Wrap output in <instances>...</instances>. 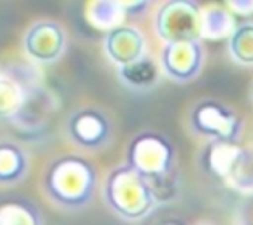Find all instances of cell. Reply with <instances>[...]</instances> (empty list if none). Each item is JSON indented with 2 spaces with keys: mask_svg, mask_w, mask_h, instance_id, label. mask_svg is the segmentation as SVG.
Listing matches in <instances>:
<instances>
[{
  "mask_svg": "<svg viewBox=\"0 0 253 225\" xmlns=\"http://www.w3.org/2000/svg\"><path fill=\"white\" fill-rule=\"evenodd\" d=\"M97 182V170L89 160L67 154L49 164L43 176V191L55 205L75 211L89 205Z\"/></svg>",
  "mask_w": 253,
  "mask_h": 225,
  "instance_id": "6da1fadb",
  "label": "cell"
},
{
  "mask_svg": "<svg viewBox=\"0 0 253 225\" xmlns=\"http://www.w3.org/2000/svg\"><path fill=\"white\" fill-rule=\"evenodd\" d=\"M103 201L111 213L123 221H140L158 207L148 182L132 172L126 164L115 166L105 176Z\"/></svg>",
  "mask_w": 253,
  "mask_h": 225,
  "instance_id": "7a4b0ae2",
  "label": "cell"
},
{
  "mask_svg": "<svg viewBox=\"0 0 253 225\" xmlns=\"http://www.w3.org/2000/svg\"><path fill=\"white\" fill-rule=\"evenodd\" d=\"M125 164L142 180L152 182L176 170V150L174 144L158 132H138L126 146Z\"/></svg>",
  "mask_w": 253,
  "mask_h": 225,
  "instance_id": "3957f363",
  "label": "cell"
},
{
  "mask_svg": "<svg viewBox=\"0 0 253 225\" xmlns=\"http://www.w3.org/2000/svg\"><path fill=\"white\" fill-rule=\"evenodd\" d=\"M154 32L162 43L202 41V8L190 0H170L154 14Z\"/></svg>",
  "mask_w": 253,
  "mask_h": 225,
  "instance_id": "277c9868",
  "label": "cell"
},
{
  "mask_svg": "<svg viewBox=\"0 0 253 225\" xmlns=\"http://www.w3.org/2000/svg\"><path fill=\"white\" fill-rule=\"evenodd\" d=\"M190 128L206 140L239 142L243 122L227 105L213 99H204L198 101L190 111Z\"/></svg>",
  "mask_w": 253,
  "mask_h": 225,
  "instance_id": "5b68a950",
  "label": "cell"
},
{
  "mask_svg": "<svg viewBox=\"0 0 253 225\" xmlns=\"http://www.w3.org/2000/svg\"><path fill=\"white\" fill-rule=\"evenodd\" d=\"M206 59V49L202 41H178V43H162L158 65L162 75H166L174 83H190L194 81Z\"/></svg>",
  "mask_w": 253,
  "mask_h": 225,
  "instance_id": "8992f818",
  "label": "cell"
},
{
  "mask_svg": "<svg viewBox=\"0 0 253 225\" xmlns=\"http://www.w3.org/2000/svg\"><path fill=\"white\" fill-rule=\"evenodd\" d=\"M65 30L51 20L32 24L24 34V53L36 63H53L65 51Z\"/></svg>",
  "mask_w": 253,
  "mask_h": 225,
  "instance_id": "52a82bcc",
  "label": "cell"
},
{
  "mask_svg": "<svg viewBox=\"0 0 253 225\" xmlns=\"http://www.w3.org/2000/svg\"><path fill=\"white\" fill-rule=\"evenodd\" d=\"M67 134L71 142L85 150H99L103 148L113 134L111 120L95 107H81L77 109L67 120Z\"/></svg>",
  "mask_w": 253,
  "mask_h": 225,
  "instance_id": "ba28073f",
  "label": "cell"
},
{
  "mask_svg": "<svg viewBox=\"0 0 253 225\" xmlns=\"http://www.w3.org/2000/svg\"><path fill=\"white\" fill-rule=\"evenodd\" d=\"M24 71L16 65L0 71V118L16 120L30 103L36 85L30 83V77L24 75Z\"/></svg>",
  "mask_w": 253,
  "mask_h": 225,
  "instance_id": "9c48e42d",
  "label": "cell"
},
{
  "mask_svg": "<svg viewBox=\"0 0 253 225\" xmlns=\"http://www.w3.org/2000/svg\"><path fill=\"white\" fill-rule=\"evenodd\" d=\"M103 49L113 63L123 67L146 55V39L138 28L130 24H123V26H117L105 32Z\"/></svg>",
  "mask_w": 253,
  "mask_h": 225,
  "instance_id": "30bf717a",
  "label": "cell"
},
{
  "mask_svg": "<svg viewBox=\"0 0 253 225\" xmlns=\"http://www.w3.org/2000/svg\"><path fill=\"white\" fill-rule=\"evenodd\" d=\"M241 148H243L241 142L208 140L206 148L202 150V158H200L202 170L208 176L225 182L233 164H235V160H237V156L241 154Z\"/></svg>",
  "mask_w": 253,
  "mask_h": 225,
  "instance_id": "8fae6325",
  "label": "cell"
},
{
  "mask_svg": "<svg viewBox=\"0 0 253 225\" xmlns=\"http://www.w3.org/2000/svg\"><path fill=\"white\" fill-rule=\"evenodd\" d=\"M117 75H119V81L126 89L142 93V91H150L158 85L162 71H160V65L156 59H152L150 55H144L130 65L119 67Z\"/></svg>",
  "mask_w": 253,
  "mask_h": 225,
  "instance_id": "7c38bea8",
  "label": "cell"
},
{
  "mask_svg": "<svg viewBox=\"0 0 253 225\" xmlns=\"http://www.w3.org/2000/svg\"><path fill=\"white\" fill-rule=\"evenodd\" d=\"M28 154L22 146L10 140H0V186H12L28 174Z\"/></svg>",
  "mask_w": 253,
  "mask_h": 225,
  "instance_id": "4fadbf2b",
  "label": "cell"
},
{
  "mask_svg": "<svg viewBox=\"0 0 253 225\" xmlns=\"http://www.w3.org/2000/svg\"><path fill=\"white\" fill-rule=\"evenodd\" d=\"M237 22L235 16L223 6H210L208 10H202V39H223L233 34Z\"/></svg>",
  "mask_w": 253,
  "mask_h": 225,
  "instance_id": "5bb4252c",
  "label": "cell"
},
{
  "mask_svg": "<svg viewBox=\"0 0 253 225\" xmlns=\"http://www.w3.org/2000/svg\"><path fill=\"white\" fill-rule=\"evenodd\" d=\"M227 53L237 65H253V22H241L235 26L227 39Z\"/></svg>",
  "mask_w": 253,
  "mask_h": 225,
  "instance_id": "9a60e30c",
  "label": "cell"
},
{
  "mask_svg": "<svg viewBox=\"0 0 253 225\" xmlns=\"http://www.w3.org/2000/svg\"><path fill=\"white\" fill-rule=\"evenodd\" d=\"M87 18L95 28L109 32L117 26H123L126 14H125L123 4L119 0H97V2L89 4Z\"/></svg>",
  "mask_w": 253,
  "mask_h": 225,
  "instance_id": "2e32d148",
  "label": "cell"
},
{
  "mask_svg": "<svg viewBox=\"0 0 253 225\" xmlns=\"http://www.w3.org/2000/svg\"><path fill=\"white\" fill-rule=\"evenodd\" d=\"M225 184L235 191L253 195V148L251 146L241 148V154L237 156Z\"/></svg>",
  "mask_w": 253,
  "mask_h": 225,
  "instance_id": "e0dca14e",
  "label": "cell"
},
{
  "mask_svg": "<svg viewBox=\"0 0 253 225\" xmlns=\"http://www.w3.org/2000/svg\"><path fill=\"white\" fill-rule=\"evenodd\" d=\"M0 225H42V217L28 201H6L0 205Z\"/></svg>",
  "mask_w": 253,
  "mask_h": 225,
  "instance_id": "ac0fdd59",
  "label": "cell"
},
{
  "mask_svg": "<svg viewBox=\"0 0 253 225\" xmlns=\"http://www.w3.org/2000/svg\"><path fill=\"white\" fill-rule=\"evenodd\" d=\"M158 205L160 203H168V201H174L180 193V178H178V170H172L170 174L158 178V180H152L148 182Z\"/></svg>",
  "mask_w": 253,
  "mask_h": 225,
  "instance_id": "d6986e66",
  "label": "cell"
},
{
  "mask_svg": "<svg viewBox=\"0 0 253 225\" xmlns=\"http://www.w3.org/2000/svg\"><path fill=\"white\" fill-rule=\"evenodd\" d=\"M235 225H253V195H247V199L237 207Z\"/></svg>",
  "mask_w": 253,
  "mask_h": 225,
  "instance_id": "ffe728a7",
  "label": "cell"
},
{
  "mask_svg": "<svg viewBox=\"0 0 253 225\" xmlns=\"http://www.w3.org/2000/svg\"><path fill=\"white\" fill-rule=\"evenodd\" d=\"M225 8L233 16H251L253 14V0H229V2H225Z\"/></svg>",
  "mask_w": 253,
  "mask_h": 225,
  "instance_id": "44dd1931",
  "label": "cell"
},
{
  "mask_svg": "<svg viewBox=\"0 0 253 225\" xmlns=\"http://www.w3.org/2000/svg\"><path fill=\"white\" fill-rule=\"evenodd\" d=\"M121 4H123V10H125L126 16H136V14H140L142 10L148 8V2H132V0H128V2H121Z\"/></svg>",
  "mask_w": 253,
  "mask_h": 225,
  "instance_id": "7402d4cb",
  "label": "cell"
},
{
  "mask_svg": "<svg viewBox=\"0 0 253 225\" xmlns=\"http://www.w3.org/2000/svg\"><path fill=\"white\" fill-rule=\"evenodd\" d=\"M160 225H182V223H176V221H166V223H160Z\"/></svg>",
  "mask_w": 253,
  "mask_h": 225,
  "instance_id": "603a6c76",
  "label": "cell"
},
{
  "mask_svg": "<svg viewBox=\"0 0 253 225\" xmlns=\"http://www.w3.org/2000/svg\"><path fill=\"white\" fill-rule=\"evenodd\" d=\"M251 99H253V87H251Z\"/></svg>",
  "mask_w": 253,
  "mask_h": 225,
  "instance_id": "cb8c5ba5",
  "label": "cell"
},
{
  "mask_svg": "<svg viewBox=\"0 0 253 225\" xmlns=\"http://www.w3.org/2000/svg\"><path fill=\"white\" fill-rule=\"evenodd\" d=\"M200 225H211V223H200Z\"/></svg>",
  "mask_w": 253,
  "mask_h": 225,
  "instance_id": "d4e9b609",
  "label": "cell"
}]
</instances>
